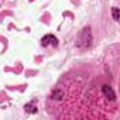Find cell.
<instances>
[{"label":"cell","instance_id":"cell-1","mask_svg":"<svg viewBox=\"0 0 120 120\" xmlns=\"http://www.w3.org/2000/svg\"><path fill=\"white\" fill-rule=\"evenodd\" d=\"M41 45H42V47H48V45L56 47V45H58V40H56V37L48 34V35H45V37L41 40Z\"/></svg>","mask_w":120,"mask_h":120},{"label":"cell","instance_id":"cell-2","mask_svg":"<svg viewBox=\"0 0 120 120\" xmlns=\"http://www.w3.org/2000/svg\"><path fill=\"white\" fill-rule=\"evenodd\" d=\"M113 19L117 21L119 20V9L117 7H113Z\"/></svg>","mask_w":120,"mask_h":120}]
</instances>
